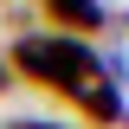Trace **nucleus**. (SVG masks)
I'll use <instances>...</instances> for the list:
<instances>
[{
  "mask_svg": "<svg viewBox=\"0 0 129 129\" xmlns=\"http://www.w3.org/2000/svg\"><path fill=\"white\" fill-rule=\"evenodd\" d=\"M7 64H13L19 78H32V84H45V90L71 97L97 129H110V123L129 116L123 97H116V84L103 78V58H97L84 39H64V32H26V39H13V58H7Z\"/></svg>",
  "mask_w": 129,
  "mask_h": 129,
  "instance_id": "obj_1",
  "label": "nucleus"
},
{
  "mask_svg": "<svg viewBox=\"0 0 129 129\" xmlns=\"http://www.w3.org/2000/svg\"><path fill=\"white\" fill-rule=\"evenodd\" d=\"M123 123H129V116H123Z\"/></svg>",
  "mask_w": 129,
  "mask_h": 129,
  "instance_id": "obj_5",
  "label": "nucleus"
},
{
  "mask_svg": "<svg viewBox=\"0 0 129 129\" xmlns=\"http://www.w3.org/2000/svg\"><path fill=\"white\" fill-rule=\"evenodd\" d=\"M7 129H58V123H7Z\"/></svg>",
  "mask_w": 129,
  "mask_h": 129,
  "instance_id": "obj_3",
  "label": "nucleus"
},
{
  "mask_svg": "<svg viewBox=\"0 0 129 129\" xmlns=\"http://www.w3.org/2000/svg\"><path fill=\"white\" fill-rule=\"evenodd\" d=\"M0 84H7V64H0Z\"/></svg>",
  "mask_w": 129,
  "mask_h": 129,
  "instance_id": "obj_4",
  "label": "nucleus"
},
{
  "mask_svg": "<svg viewBox=\"0 0 129 129\" xmlns=\"http://www.w3.org/2000/svg\"><path fill=\"white\" fill-rule=\"evenodd\" d=\"M52 13V26H64V32H103V7L97 0H39Z\"/></svg>",
  "mask_w": 129,
  "mask_h": 129,
  "instance_id": "obj_2",
  "label": "nucleus"
}]
</instances>
